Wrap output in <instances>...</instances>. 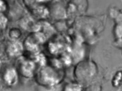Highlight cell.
<instances>
[{"label":"cell","mask_w":122,"mask_h":91,"mask_svg":"<svg viewBox=\"0 0 122 91\" xmlns=\"http://www.w3.org/2000/svg\"><path fill=\"white\" fill-rule=\"evenodd\" d=\"M4 80L9 85H12L15 84L17 80V75L16 71L11 67L7 69L4 74Z\"/></svg>","instance_id":"obj_1"}]
</instances>
